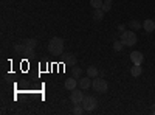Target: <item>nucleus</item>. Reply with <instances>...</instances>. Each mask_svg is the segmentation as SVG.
<instances>
[{
  "label": "nucleus",
  "mask_w": 155,
  "mask_h": 115,
  "mask_svg": "<svg viewBox=\"0 0 155 115\" xmlns=\"http://www.w3.org/2000/svg\"><path fill=\"white\" fill-rule=\"evenodd\" d=\"M99 75V72H98V69L95 67V66H90V67H87V76H90V78H96V76Z\"/></svg>",
  "instance_id": "nucleus-15"
},
{
  "label": "nucleus",
  "mask_w": 155,
  "mask_h": 115,
  "mask_svg": "<svg viewBox=\"0 0 155 115\" xmlns=\"http://www.w3.org/2000/svg\"><path fill=\"white\" fill-rule=\"evenodd\" d=\"M121 42L126 47H134L137 44V34H135V31L134 30H126L121 34Z\"/></svg>",
  "instance_id": "nucleus-3"
},
{
  "label": "nucleus",
  "mask_w": 155,
  "mask_h": 115,
  "mask_svg": "<svg viewBox=\"0 0 155 115\" xmlns=\"http://www.w3.org/2000/svg\"><path fill=\"white\" fill-rule=\"evenodd\" d=\"M64 62L65 64H68V66H76V56L73 55V53H68V55H65L64 56Z\"/></svg>",
  "instance_id": "nucleus-12"
},
{
  "label": "nucleus",
  "mask_w": 155,
  "mask_h": 115,
  "mask_svg": "<svg viewBox=\"0 0 155 115\" xmlns=\"http://www.w3.org/2000/svg\"><path fill=\"white\" fill-rule=\"evenodd\" d=\"M71 76H74L76 79H79L81 76H82V69H81V67L73 66V67H71Z\"/></svg>",
  "instance_id": "nucleus-16"
},
{
  "label": "nucleus",
  "mask_w": 155,
  "mask_h": 115,
  "mask_svg": "<svg viewBox=\"0 0 155 115\" xmlns=\"http://www.w3.org/2000/svg\"><path fill=\"white\" fill-rule=\"evenodd\" d=\"M141 73H143V67L138 66V64H134V67L130 69V75L137 78V76H141Z\"/></svg>",
  "instance_id": "nucleus-14"
},
{
  "label": "nucleus",
  "mask_w": 155,
  "mask_h": 115,
  "mask_svg": "<svg viewBox=\"0 0 155 115\" xmlns=\"http://www.w3.org/2000/svg\"><path fill=\"white\" fill-rule=\"evenodd\" d=\"M153 113H155V109H153Z\"/></svg>",
  "instance_id": "nucleus-23"
},
{
  "label": "nucleus",
  "mask_w": 155,
  "mask_h": 115,
  "mask_svg": "<svg viewBox=\"0 0 155 115\" xmlns=\"http://www.w3.org/2000/svg\"><path fill=\"white\" fill-rule=\"evenodd\" d=\"M20 44H22V55L27 58H31L34 55V48L37 45V41L36 39H23Z\"/></svg>",
  "instance_id": "nucleus-2"
},
{
  "label": "nucleus",
  "mask_w": 155,
  "mask_h": 115,
  "mask_svg": "<svg viewBox=\"0 0 155 115\" xmlns=\"http://www.w3.org/2000/svg\"><path fill=\"white\" fill-rule=\"evenodd\" d=\"M48 53L51 56H61L64 53V39L62 37H51L48 42Z\"/></svg>",
  "instance_id": "nucleus-1"
},
{
  "label": "nucleus",
  "mask_w": 155,
  "mask_h": 115,
  "mask_svg": "<svg viewBox=\"0 0 155 115\" xmlns=\"http://www.w3.org/2000/svg\"><path fill=\"white\" fill-rule=\"evenodd\" d=\"M124 47H126V45H124V44H123L121 41H115V42H113V50H115L116 53L123 52V48H124Z\"/></svg>",
  "instance_id": "nucleus-17"
},
{
  "label": "nucleus",
  "mask_w": 155,
  "mask_h": 115,
  "mask_svg": "<svg viewBox=\"0 0 155 115\" xmlns=\"http://www.w3.org/2000/svg\"><path fill=\"white\" fill-rule=\"evenodd\" d=\"M143 28H144L146 33H152V31L155 30V22H153L152 19H146V20L143 22Z\"/></svg>",
  "instance_id": "nucleus-10"
},
{
  "label": "nucleus",
  "mask_w": 155,
  "mask_h": 115,
  "mask_svg": "<svg viewBox=\"0 0 155 115\" xmlns=\"http://www.w3.org/2000/svg\"><path fill=\"white\" fill-rule=\"evenodd\" d=\"M84 110H85V109L82 107V104H76L74 109H73V113H74V115H82Z\"/></svg>",
  "instance_id": "nucleus-19"
},
{
  "label": "nucleus",
  "mask_w": 155,
  "mask_h": 115,
  "mask_svg": "<svg viewBox=\"0 0 155 115\" xmlns=\"http://www.w3.org/2000/svg\"><path fill=\"white\" fill-rule=\"evenodd\" d=\"M82 107L85 109V112H92L93 109H96V106H98V101H96V98L95 96H92V95H87V96H84V100H82Z\"/></svg>",
  "instance_id": "nucleus-5"
},
{
  "label": "nucleus",
  "mask_w": 155,
  "mask_h": 115,
  "mask_svg": "<svg viewBox=\"0 0 155 115\" xmlns=\"http://www.w3.org/2000/svg\"><path fill=\"white\" fill-rule=\"evenodd\" d=\"M14 52H16V55H22V44H17L14 47Z\"/></svg>",
  "instance_id": "nucleus-21"
},
{
  "label": "nucleus",
  "mask_w": 155,
  "mask_h": 115,
  "mask_svg": "<svg viewBox=\"0 0 155 115\" xmlns=\"http://www.w3.org/2000/svg\"><path fill=\"white\" fill-rule=\"evenodd\" d=\"M124 31H126V25H118V33L123 34Z\"/></svg>",
  "instance_id": "nucleus-22"
},
{
  "label": "nucleus",
  "mask_w": 155,
  "mask_h": 115,
  "mask_svg": "<svg viewBox=\"0 0 155 115\" xmlns=\"http://www.w3.org/2000/svg\"><path fill=\"white\" fill-rule=\"evenodd\" d=\"M76 86H78V79L74 78V76H70L68 79H65V83H64V87L67 89V90H74L76 89Z\"/></svg>",
  "instance_id": "nucleus-8"
},
{
  "label": "nucleus",
  "mask_w": 155,
  "mask_h": 115,
  "mask_svg": "<svg viewBox=\"0 0 155 115\" xmlns=\"http://www.w3.org/2000/svg\"><path fill=\"white\" fill-rule=\"evenodd\" d=\"M104 14H106V12L104 11H102L101 8H96L95 11H93V14H92V17L96 20V22H101L102 20V17H104Z\"/></svg>",
  "instance_id": "nucleus-13"
},
{
  "label": "nucleus",
  "mask_w": 155,
  "mask_h": 115,
  "mask_svg": "<svg viewBox=\"0 0 155 115\" xmlns=\"http://www.w3.org/2000/svg\"><path fill=\"white\" fill-rule=\"evenodd\" d=\"M112 2L113 0H104V3H102V6H101V9L104 11V12H107V11H110L112 9Z\"/></svg>",
  "instance_id": "nucleus-18"
},
{
  "label": "nucleus",
  "mask_w": 155,
  "mask_h": 115,
  "mask_svg": "<svg viewBox=\"0 0 155 115\" xmlns=\"http://www.w3.org/2000/svg\"><path fill=\"white\" fill-rule=\"evenodd\" d=\"M102 3H104V0H90V5H92L95 9H96V8H101Z\"/></svg>",
  "instance_id": "nucleus-20"
},
{
  "label": "nucleus",
  "mask_w": 155,
  "mask_h": 115,
  "mask_svg": "<svg viewBox=\"0 0 155 115\" xmlns=\"http://www.w3.org/2000/svg\"><path fill=\"white\" fill-rule=\"evenodd\" d=\"M127 25H129V28L134 30V31H137V30H141V28H143V23H141L138 19H132V20L129 22Z\"/></svg>",
  "instance_id": "nucleus-11"
},
{
  "label": "nucleus",
  "mask_w": 155,
  "mask_h": 115,
  "mask_svg": "<svg viewBox=\"0 0 155 115\" xmlns=\"http://www.w3.org/2000/svg\"><path fill=\"white\" fill-rule=\"evenodd\" d=\"M78 86H79L81 89H84V90H87V89L92 86V78H90V76H85V78H81L78 79Z\"/></svg>",
  "instance_id": "nucleus-9"
},
{
  "label": "nucleus",
  "mask_w": 155,
  "mask_h": 115,
  "mask_svg": "<svg viewBox=\"0 0 155 115\" xmlns=\"http://www.w3.org/2000/svg\"><path fill=\"white\" fill-rule=\"evenodd\" d=\"M92 87L95 89V92L98 93H106L109 90V84L106 79H102V78H93L92 81Z\"/></svg>",
  "instance_id": "nucleus-4"
},
{
  "label": "nucleus",
  "mask_w": 155,
  "mask_h": 115,
  "mask_svg": "<svg viewBox=\"0 0 155 115\" xmlns=\"http://www.w3.org/2000/svg\"><path fill=\"white\" fill-rule=\"evenodd\" d=\"M70 100H71V103H73V104H81V103H82V100H84V93H82V90H79V89H74V90H71V93H70Z\"/></svg>",
  "instance_id": "nucleus-6"
},
{
  "label": "nucleus",
  "mask_w": 155,
  "mask_h": 115,
  "mask_svg": "<svg viewBox=\"0 0 155 115\" xmlns=\"http://www.w3.org/2000/svg\"><path fill=\"white\" fill-rule=\"evenodd\" d=\"M130 61H132L134 64H138V66H141V64H143V61H144V56H143V53H141V52H137V50H134V52L130 53Z\"/></svg>",
  "instance_id": "nucleus-7"
}]
</instances>
